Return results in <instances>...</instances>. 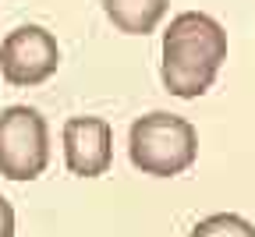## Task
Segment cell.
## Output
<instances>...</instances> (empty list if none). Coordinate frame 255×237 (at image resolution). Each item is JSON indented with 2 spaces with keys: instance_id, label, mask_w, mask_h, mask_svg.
I'll list each match as a JSON object with an SVG mask.
<instances>
[{
  "instance_id": "ba28073f",
  "label": "cell",
  "mask_w": 255,
  "mask_h": 237,
  "mask_svg": "<svg viewBox=\"0 0 255 237\" xmlns=\"http://www.w3.org/2000/svg\"><path fill=\"white\" fill-rule=\"evenodd\" d=\"M0 237H14V206L0 195Z\"/></svg>"
},
{
  "instance_id": "7a4b0ae2",
  "label": "cell",
  "mask_w": 255,
  "mask_h": 237,
  "mask_svg": "<svg viewBox=\"0 0 255 237\" xmlns=\"http://www.w3.org/2000/svg\"><path fill=\"white\" fill-rule=\"evenodd\" d=\"M128 156L135 170L149 177H177L199 156V131L177 114L152 110L128 131Z\"/></svg>"
},
{
  "instance_id": "5b68a950",
  "label": "cell",
  "mask_w": 255,
  "mask_h": 237,
  "mask_svg": "<svg viewBox=\"0 0 255 237\" xmlns=\"http://www.w3.org/2000/svg\"><path fill=\"white\" fill-rule=\"evenodd\" d=\"M64 163L75 177H100L114 163V127L103 117L64 120Z\"/></svg>"
},
{
  "instance_id": "3957f363",
  "label": "cell",
  "mask_w": 255,
  "mask_h": 237,
  "mask_svg": "<svg viewBox=\"0 0 255 237\" xmlns=\"http://www.w3.org/2000/svg\"><path fill=\"white\" fill-rule=\"evenodd\" d=\"M50 163V127L32 107L0 114V174L7 181H36Z\"/></svg>"
},
{
  "instance_id": "6da1fadb",
  "label": "cell",
  "mask_w": 255,
  "mask_h": 237,
  "mask_svg": "<svg viewBox=\"0 0 255 237\" xmlns=\"http://www.w3.org/2000/svg\"><path fill=\"white\" fill-rule=\"evenodd\" d=\"M227 60V32L213 14L184 11L163 32V64L159 78L177 99H199L213 89Z\"/></svg>"
},
{
  "instance_id": "8992f818",
  "label": "cell",
  "mask_w": 255,
  "mask_h": 237,
  "mask_svg": "<svg viewBox=\"0 0 255 237\" xmlns=\"http://www.w3.org/2000/svg\"><path fill=\"white\" fill-rule=\"evenodd\" d=\"M167 0H103V11L114 21V28L128 36H149L167 14Z\"/></svg>"
},
{
  "instance_id": "52a82bcc",
  "label": "cell",
  "mask_w": 255,
  "mask_h": 237,
  "mask_svg": "<svg viewBox=\"0 0 255 237\" xmlns=\"http://www.w3.org/2000/svg\"><path fill=\"white\" fill-rule=\"evenodd\" d=\"M188 237H255V223L238 213H213L191 227Z\"/></svg>"
},
{
  "instance_id": "277c9868",
  "label": "cell",
  "mask_w": 255,
  "mask_h": 237,
  "mask_svg": "<svg viewBox=\"0 0 255 237\" xmlns=\"http://www.w3.org/2000/svg\"><path fill=\"white\" fill-rule=\"evenodd\" d=\"M60 67V46L43 25H18L0 43V75L14 89L43 85Z\"/></svg>"
}]
</instances>
